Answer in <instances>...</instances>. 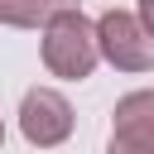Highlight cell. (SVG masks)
<instances>
[{
  "label": "cell",
  "mask_w": 154,
  "mask_h": 154,
  "mask_svg": "<svg viewBox=\"0 0 154 154\" xmlns=\"http://www.w3.org/2000/svg\"><path fill=\"white\" fill-rule=\"evenodd\" d=\"M72 0H0V29H43Z\"/></svg>",
  "instance_id": "cell-5"
},
{
  "label": "cell",
  "mask_w": 154,
  "mask_h": 154,
  "mask_svg": "<svg viewBox=\"0 0 154 154\" xmlns=\"http://www.w3.org/2000/svg\"><path fill=\"white\" fill-rule=\"evenodd\" d=\"M135 14H140V24L154 34V0H140V10H135Z\"/></svg>",
  "instance_id": "cell-6"
},
{
  "label": "cell",
  "mask_w": 154,
  "mask_h": 154,
  "mask_svg": "<svg viewBox=\"0 0 154 154\" xmlns=\"http://www.w3.org/2000/svg\"><path fill=\"white\" fill-rule=\"evenodd\" d=\"M77 130V111L58 87H29L19 96V135L34 149H58Z\"/></svg>",
  "instance_id": "cell-3"
},
{
  "label": "cell",
  "mask_w": 154,
  "mask_h": 154,
  "mask_svg": "<svg viewBox=\"0 0 154 154\" xmlns=\"http://www.w3.org/2000/svg\"><path fill=\"white\" fill-rule=\"evenodd\" d=\"M38 58H43L48 77H58V82H87L96 72V63H101V53H96V24L77 5L58 10L38 29Z\"/></svg>",
  "instance_id": "cell-1"
},
{
  "label": "cell",
  "mask_w": 154,
  "mask_h": 154,
  "mask_svg": "<svg viewBox=\"0 0 154 154\" xmlns=\"http://www.w3.org/2000/svg\"><path fill=\"white\" fill-rule=\"evenodd\" d=\"M0 144H5V120H0Z\"/></svg>",
  "instance_id": "cell-7"
},
{
  "label": "cell",
  "mask_w": 154,
  "mask_h": 154,
  "mask_svg": "<svg viewBox=\"0 0 154 154\" xmlns=\"http://www.w3.org/2000/svg\"><path fill=\"white\" fill-rule=\"evenodd\" d=\"M96 24V53L116 72H154V34L140 24L135 10H106Z\"/></svg>",
  "instance_id": "cell-2"
},
{
  "label": "cell",
  "mask_w": 154,
  "mask_h": 154,
  "mask_svg": "<svg viewBox=\"0 0 154 154\" xmlns=\"http://www.w3.org/2000/svg\"><path fill=\"white\" fill-rule=\"evenodd\" d=\"M106 154H154V87H135L116 101Z\"/></svg>",
  "instance_id": "cell-4"
}]
</instances>
